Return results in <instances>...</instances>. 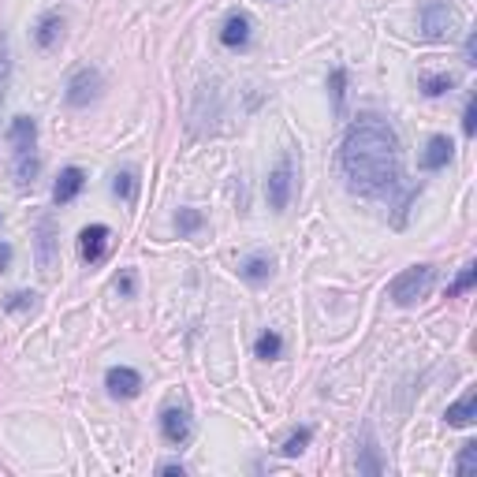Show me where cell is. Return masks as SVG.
Masks as SVG:
<instances>
[{
  "label": "cell",
  "mask_w": 477,
  "mask_h": 477,
  "mask_svg": "<svg viewBox=\"0 0 477 477\" xmlns=\"http://www.w3.org/2000/svg\"><path fill=\"white\" fill-rule=\"evenodd\" d=\"M220 45H224V49H246V45H250V15L232 12L228 19H224V27H220Z\"/></svg>",
  "instance_id": "10"
},
{
  "label": "cell",
  "mask_w": 477,
  "mask_h": 477,
  "mask_svg": "<svg viewBox=\"0 0 477 477\" xmlns=\"http://www.w3.org/2000/svg\"><path fill=\"white\" fill-rule=\"evenodd\" d=\"M161 473H187L183 463H161Z\"/></svg>",
  "instance_id": "32"
},
{
  "label": "cell",
  "mask_w": 477,
  "mask_h": 477,
  "mask_svg": "<svg viewBox=\"0 0 477 477\" xmlns=\"http://www.w3.org/2000/svg\"><path fill=\"white\" fill-rule=\"evenodd\" d=\"M459 473H473L477 470V444H463V455H459Z\"/></svg>",
  "instance_id": "26"
},
{
  "label": "cell",
  "mask_w": 477,
  "mask_h": 477,
  "mask_svg": "<svg viewBox=\"0 0 477 477\" xmlns=\"http://www.w3.org/2000/svg\"><path fill=\"white\" fill-rule=\"evenodd\" d=\"M8 142L15 154V180L19 187H31L38 180V123L31 116H15L8 128Z\"/></svg>",
  "instance_id": "2"
},
{
  "label": "cell",
  "mask_w": 477,
  "mask_h": 477,
  "mask_svg": "<svg viewBox=\"0 0 477 477\" xmlns=\"http://www.w3.org/2000/svg\"><path fill=\"white\" fill-rule=\"evenodd\" d=\"M358 470H362V473H381V459H376V447H373V444L362 447V463H358Z\"/></svg>",
  "instance_id": "25"
},
{
  "label": "cell",
  "mask_w": 477,
  "mask_h": 477,
  "mask_svg": "<svg viewBox=\"0 0 477 477\" xmlns=\"http://www.w3.org/2000/svg\"><path fill=\"white\" fill-rule=\"evenodd\" d=\"M105 388H109V395H116V399H135V395L142 392V376H138V369H131V366H112V369L105 373Z\"/></svg>",
  "instance_id": "9"
},
{
  "label": "cell",
  "mask_w": 477,
  "mask_h": 477,
  "mask_svg": "<svg viewBox=\"0 0 477 477\" xmlns=\"http://www.w3.org/2000/svg\"><path fill=\"white\" fill-rule=\"evenodd\" d=\"M463 135H466V138L477 135V105H473V102H466V112H463Z\"/></svg>",
  "instance_id": "27"
},
{
  "label": "cell",
  "mask_w": 477,
  "mask_h": 477,
  "mask_svg": "<svg viewBox=\"0 0 477 477\" xmlns=\"http://www.w3.org/2000/svg\"><path fill=\"white\" fill-rule=\"evenodd\" d=\"M239 276H243L246 284H265L269 276H272V258L269 254H250V258H243Z\"/></svg>",
  "instance_id": "14"
},
{
  "label": "cell",
  "mask_w": 477,
  "mask_h": 477,
  "mask_svg": "<svg viewBox=\"0 0 477 477\" xmlns=\"http://www.w3.org/2000/svg\"><path fill=\"white\" fill-rule=\"evenodd\" d=\"M329 93H332L336 116H343V105H347V71H343V67H336V71L329 75Z\"/></svg>",
  "instance_id": "18"
},
{
  "label": "cell",
  "mask_w": 477,
  "mask_h": 477,
  "mask_svg": "<svg viewBox=\"0 0 477 477\" xmlns=\"http://www.w3.org/2000/svg\"><path fill=\"white\" fill-rule=\"evenodd\" d=\"M418 22H421L425 41H444L451 31H455V8H451L447 0H425L421 12H418Z\"/></svg>",
  "instance_id": "4"
},
{
  "label": "cell",
  "mask_w": 477,
  "mask_h": 477,
  "mask_svg": "<svg viewBox=\"0 0 477 477\" xmlns=\"http://www.w3.org/2000/svg\"><path fill=\"white\" fill-rule=\"evenodd\" d=\"M451 149H455V146H451L447 135H433L429 146H425V154H421V168H425V172H440V168H447Z\"/></svg>",
  "instance_id": "12"
},
{
  "label": "cell",
  "mask_w": 477,
  "mask_h": 477,
  "mask_svg": "<svg viewBox=\"0 0 477 477\" xmlns=\"http://www.w3.org/2000/svg\"><path fill=\"white\" fill-rule=\"evenodd\" d=\"M291 190H295V161L291 154H284L276 161V168L269 172V183H265V198L276 213H284L291 206Z\"/></svg>",
  "instance_id": "5"
},
{
  "label": "cell",
  "mask_w": 477,
  "mask_h": 477,
  "mask_svg": "<svg viewBox=\"0 0 477 477\" xmlns=\"http://www.w3.org/2000/svg\"><path fill=\"white\" fill-rule=\"evenodd\" d=\"M116 291H119V295H128V298L135 295V272H131V269H123V272H119V280H116Z\"/></svg>",
  "instance_id": "28"
},
{
  "label": "cell",
  "mask_w": 477,
  "mask_h": 477,
  "mask_svg": "<svg viewBox=\"0 0 477 477\" xmlns=\"http://www.w3.org/2000/svg\"><path fill=\"white\" fill-rule=\"evenodd\" d=\"M109 243H112V232L105 228V224H90V228H83L79 232V254H83V261L97 265L109 254Z\"/></svg>",
  "instance_id": "7"
},
{
  "label": "cell",
  "mask_w": 477,
  "mask_h": 477,
  "mask_svg": "<svg viewBox=\"0 0 477 477\" xmlns=\"http://www.w3.org/2000/svg\"><path fill=\"white\" fill-rule=\"evenodd\" d=\"M473 280H477V265H463V272H459V280L447 287V298H455V295H463V291H470L473 287Z\"/></svg>",
  "instance_id": "23"
},
{
  "label": "cell",
  "mask_w": 477,
  "mask_h": 477,
  "mask_svg": "<svg viewBox=\"0 0 477 477\" xmlns=\"http://www.w3.org/2000/svg\"><path fill=\"white\" fill-rule=\"evenodd\" d=\"M34 298H38V295L15 291V295H8V298H4V310H8V314H22V310H34Z\"/></svg>",
  "instance_id": "24"
},
{
  "label": "cell",
  "mask_w": 477,
  "mask_h": 477,
  "mask_svg": "<svg viewBox=\"0 0 477 477\" xmlns=\"http://www.w3.org/2000/svg\"><path fill=\"white\" fill-rule=\"evenodd\" d=\"M60 34H64V15H60V12H45V15L38 19V27H34L38 49H53V45L60 41Z\"/></svg>",
  "instance_id": "13"
},
{
  "label": "cell",
  "mask_w": 477,
  "mask_h": 477,
  "mask_svg": "<svg viewBox=\"0 0 477 477\" xmlns=\"http://www.w3.org/2000/svg\"><path fill=\"white\" fill-rule=\"evenodd\" d=\"M447 425H455V429H463V425H473V418H477V395L473 392H466L459 403H451L447 407Z\"/></svg>",
  "instance_id": "15"
},
{
  "label": "cell",
  "mask_w": 477,
  "mask_h": 477,
  "mask_svg": "<svg viewBox=\"0 0 477 477\" xmlns=\"http://www.w3.org/2000/svg\"><path fill=\"white\" fill-rule=\"evenodd\" d=\"M83 187H86V172H83V168H75V164L64 168V172H60V180H57V187H53V202H57V206L75 202Z\"/></svg>",
  "instance_id": "11"
},
{
  "label": "cell",
  "mask_w": 477,
  "mask_h": 477,
  "mask_svg": "<svg viewBox=\"0 0 477 477\" xmlns=\"http://www.w3.org/2000/svg\"><path fill=\"white\" fill-rule=\"evenodd\" d=\"M175 228H180V235H194L198 228H202V213H198V209H180Z\"/></svg>",
  "instance_id": "22"
},
{
  "label": "cell",
  "mask_w": 477,
  "mask_h": 477,
  "mask_svg": "<svg viewBox=\"0 0 477 477\" xmlns=\"http://www.w3.org/2000/svg\"><path fill=\"white\" fill-rule=\"evenodd\" d=\"M451 86H455V75H425V79H421V90L429 93V97H440Z\"/></svg>",
  "instance_id": "20"
},
{
  "label": "cell",
  "mask_w": 477,
  "mask_h": 477,
  "mask_svg": "<svg viewBox=\"0 0 477 477\" xmlns=\"http://www.w3.org/2000/svg\"><path fill=\"white\" fill-rule=\"evenodd\" d=\"M49 232H53V224L41 220V265H49V246H53V239H49Z\"/></svg>",
  "instance_id": "29"
},
{
  "label": "cell",
  "mask_w": 477,
  "mask_h": 477,
  "mask_svg": "<svg viewBox=\"0 0 477 477\" xmlns=\"http://www.w3.org/2000/svg\"><path fill=\"white\" fill-rule=\"evenodd\" d=\"M466 64H470V67L477 64V38H473V34L466 38Z\"/></svg>",
  "instance_id": "31"
},
{
  "label": "cell",
  "mask_w": 477,
  "mask_h": 477,
  "mask_svg": "<svg viewBox=\"0 0 477 477\" xmlns=\"http://www.w3.org/2000/svg\"><path fill=\"white\" fill-rule=\"evenodd\" d=\"M97 93H102V75H97L93 67H79L67 79V105H75V109L97 102Z\"/></svg>",
  "instance_id": "6"
},
{
  "label": "cell",
  "mask_w": 477,
  "mask_h": 477,
  "mask_svg": "<svg viewBox=\"0 0 477 477\" xmlns=\"http://www.w3.org/2000/svg\"><path fill=\"white\" fill-rule=\"evenodd\" d=\"M254 355L261 358V362H276V358H280L284 355V336L280 332H261L258 336V343H254Z\"/></svg>",
  "instance_id": "16"
},
{
  "label": "cell",
  "mask_w": 477,
  "mask_h": 477,
  "mask_svg": "<svg viewBox=\"0 0 477 477\" xmlns=\"http://www.w3.org/2000/svg\"><path fill=\"white\" fill-rule=\"evenodd\" d=\"M190 429H194V425H190V411L187 407H164L161 411V433H164L168 444H175V447L187 444Z\"/></svg>",
  "instance_id": "8"
},
{
  "label": "cell",
  "mask_w": 477,
  "mask_h": 477,
  "mask_svg": "<svg viewBox=\"0 0 477 477\" xmlns=\"http://www.w3.org/2000/svg\"><path fill=\"white\" fill-rule=\"evenodd\" d=\"M433 284H437V269L433 265H411V269H403L392 280L388 298H392L395 306H414V303H421V298L433 291Z\"/></svg>",
  "instance_id": "3"
},
{
  "label": "cell",
  "mask_w": 477,
  "mask_h": 477,
  "mask_svg": "<svg viewBox=\"0 0 477 477\" xmlns=\"http://www.w3.org/2000/svg\"><path fill=\"white\" fill-rule=\"evenodd\" d=\"M340 168L347 187L366 198H392L403 187V157H399V135L381 116H358L347 128L340 146Z\"/></svg>",
  "instance_id": "1"
},
{
  "label": "cell",
  "mask_w": 477,
  "mask_h": 477,
  "mask_svg": "<svg viewBox=\"0 0 477 477\" xmlns=\"http://www.w3.org/2000/svg\"><path fill=\"white\" fill-rule=\"evenodd\" d=\"M112 190L123 198V202H135V194H138V172H135V168H123V172H116Z\"/></svg>",
  "instance_id": "17"
},
{
  "label": "cell",
  "mask_w": 477,
  "mask_h": 477,
  "mask_svg": "<svg viewBox=\"0 0 477 477\" xmlns=\"http://www.w3.org/2000/svg\"><path fill=\"white\" fill-rule=\"evenodd\" d=\"M8 265H12V246L0 243V272H8Z\"/></svg>",
  "instance_id": "30"
},
{
  "label": "cell",
  "mask_w": 477,
  "mask_h": 477,
  "mask_svg": "<svg viewBox=\"0 0 477 477\" xmlns=\"http://www.w3.org/2000/svg\"><path fill=\"white\" fill-rule=\"evenodd\" d=\"M8 83H12V49H8V38L0 34V109H4Z\"/></svg>",
  "instance_id": "19"
},
{
  "label": "cell",
  "mask_w": 477,
  "mask_h": 477,
  "mask_svg": "<svg viewBox=\"0 0 477 477\" xmlns=\"http://www.w3.org/2000/svg\"><path fill=\"white\" fill-rule=\"evenodd\" d=\"M310 437H314L310 429H298V433H291V437L284 440V447H280V451H284V455H287V459H295V455H303V451H306V444H310Z\"/></svg>",
  "instance_id": "21"
}]
</instances>
